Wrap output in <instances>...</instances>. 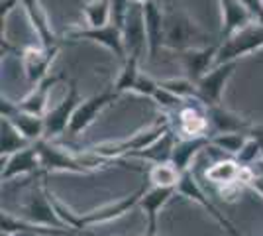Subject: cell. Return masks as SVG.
<instances>
[{
    "instance_id": "1",
    "label": "cell",
    "mask_w": 263,
    "mask_h": 236,
    "mask_svg": "<svg viewBox=\"0 0 263 236\" xmlns=\"http://www.w3.org/2000/svg\"><path fill=\"white\" fill-rule=\"evenodd\" d=\"M37 150H40V159H42V169L45 173H55V171H69V173H92L97 169H102L114 164L110 159L92 154L90 150H83L81 154L69 152L63 148L51 144V140H37Z\"/></svg>"
},
{
    "instance_id": "2",
    "label": "cell",
    "mask_w": 263,
    "mask_h": 236,
    "mask_svg": "<svg viewBox=\"0 0 263 236\" xmlns=\"http://www.w3.org/2000/svg\"><path fill=\"white\" fill-rule=\"evenodd\" d=\"M210 45L209 35L198 26L185 10L169 6L165 10V38L163 47L171 51H186L193 47H204Z\"/></svg>"
},
{
    "instance_id": "3",
    "label": "cell",
    "mask_w": 263,
    "mask_h": 236,
    "mask_svg": "<svg viewBox=\"0 0 263 236\" xmlns=\"http://www.w3.org/2000/svg\"><path fill=\"white\" fill-rule=\"evenodd\" d=\"M171 130V120L163 116L159 118L157 122H154L152 126H145L142 130L134 132L132 136L118 140V142H104V144H97V146H90L88 150L97 156L110 159V161H118L124 157H132L136 152L145 150L147 146H152L155 140H159L165 132Z\"/></svg>"
},
{
    "instance_id": "4",
    "label": "cell",
    "mask_w": 263,
    "mask_h": 236,
    "mask_svg": "<svg viewBox=\"0 0 263 236\" xmlns=\"http://www.w3.org/2000/svg\"><path fill=\"white\" fill-rule=\"evenodd\" d=\"M263 49V22H252L232 35L220 40L216 63L240 61L241 57L252 56Z\"/></svg>"
},
{
    "instance_id": "5",
    "label": "cell",
    "mask_w": 263,
    "mask_h": 236,
    "mask_svg": "<svg viewBox=\"0 0 263 236\" xmlns=\"http://www.w3.org/2000/svg\"><path fill=\"white\" fill-rule=\"evenodd\" d=\"M177 195H181V197H185V199H189V201L200 205V207H202V209H204V211H206V213H209L230 236H243L240 230L234 226V223H232L230 219H226V216L218 211V207L210 201L209 195H206L204 189L198 185V181L195 179V175H193L191 169L181 175V181H179V185H177Z\"/></svg>"
},
{
    "instance_id": "6",
    "label": "cell",
    "mask_w": 263,
    "mask_h": 236,
    "mask_svg": "<svg viewBox=\"0 0 263 236\" xmlns=\"http://www.w3.org/2000/svg\"><path fill=\"white\" fill-rule=\"evenodd\" d=\"M143 191H145V185L140 187L138 191H134L128 197H122L118 201L108 203V205H102L99 209H92L88 213H81L79 214V228L81 230H88L97 225H104V223H110V221H116L124 216L126 213H130L134 207L140 205V199H142Z\"/></svg>"
},
{
    "instance_id": "7",
    "label": "cell",
    "mask_w": 263,
    "mask_h": 236,
    "mask_svg": "<svg viewBox=\"0 0 263 236\" xmlns=\"http://www.w3.org/2000/svg\"><path fill=\"white\" fill-rule=\"evenodd\" d=\"M59 53V45H30L24 47L20 51V63H22V71L30 85H37L42 79L49 75V69L53 65L55 57Z\"/></svg>"
},
{
    "instance_id": "8",
    "label": "cell",
    "mask_w": 263,
    "mask_h": 236,
    "mask_svg": "<svg viewBox=\"0 0 263 236\" xmlns=\"http://www.w3.org/2000/svg\"><path fill=\"white\" fill-rule=\"evenodd\" d=\"M65 38L69 40H88V42H95L100 44L102 47H106L108 51H112L118 59H126V45H124V34H122V28H118L114 22L106 24V26H100V28H77V30H71L67 32Z\"/></svg>"
},
{
    "instance_id": "9",
    "label": "cell",
    "mask_w": 263,
    "mask_h": 236,
    "mask_svg": "<svg viewBox=\"0 0 263 236\" xmlns=\"http://www.w3.org/2000/svg\"><path fill=\"white\" fill-rule=\"evenodd\" d=\"M118 97H120V93L112 87V89L102 90L99 95H92L90 99L81 101L75 114H73V118H71L69 132H71V134H81V132H85L88 126L99 118V114L102 113L106 106H110Z\"/></svg>"
},
{
    "instance_id": "10",
    "label": "cell",
    "mask_w": 263,
    "mask_h": 236,
    "mask_svg": "<svg viewBox=\"0 0 263 236\" xmlns=\"http://www.w3.org/2000/svg\"><path fill=\"white\" fill-rule=\"evenodd\" d=\"M79 102H81V97H79L77 83H71L63 101L45 113V140H51L55 136L69 132V124H71V118L77 111Z\"/></svg>"
},
{
    "instance_id": "11",
    "label": "cell",
    "mask_w": 263,
    "mask_h": 236,
    "mask_svg": "<svg viewBox=\"0 0 263 236\" xmlns=\"http://www.w3.org/2000/svg\"><path fill=\"white\" fill-rule=\"evenodd\" d=\"M238 67V61H224V63H216L210 69L204 77L197 83L200 101L206 106L210 104H220L222 102V95L226 90V85L232 79L234 71Z\"/></svg>"
},
{
    "instance_id": "12",
    "label": "cell",
    "mask_w": 263,
    "mask_h": 236,
    "mask_svg": "<svg viewBox=\"0 0 263 236\" xmlns=\"http://www.w3.org/2000/svg\"><path fill=\"white\" fill-rule=\"evenodd\" d=\"M0 114L2 118H8L30 142H37L45 136V118L40 114L26 113L18 106V102H12L2 97L0 101Z\"/></svg>"
},
{
    "instance_id": "13",
    "label": "cell",
    "mask_w": 263,
    "mask_h": 236,
    "mask_svg": "<svg viewBox=\"0 0 263 236\" xmlns=\"http://www.w3.org/2000/svg\"><path fill=\"white\" fill-rule=\"evenodd\" d=\"M30 223H35V225H44V226H55V228H71L67 226L59 214L55 211L53 203L49 199V191L47 187H42V189H33L30 199L26 203V216ZM73 230V228H71ZM81 232V230H79Z\"/></svg>"
},
{
    "instance_id": "14",
    "label": "cell",
    "mask_w": 263,
    "mask_h": 236,
    "mask_svg": "<svg viewBox=\"0 0 263 236\" xmlns=\"http://www.w3.org/2000/svg\"><path fill=\"white\" fill-rule=\"evenodd\" d=\"M177 195L175 187H155L152 185L149 189H145L140 199V209L145 214V234L157 236V223H159V214L165 209V205L171 201Z\"/></svg>"
},
{
    "instance_id": "15",
    "label": "cell",
    "mask_w": 263,
    "mask_h": 236,
    "mask_svg": "<svg viewBox=\"0 0 263 236\" xmlns=\"http://www.w3.org/2000/svg\"><path fill=\"white\" fill-rule=\"evenodd\" d=\"M42 169V159H40V150L37 144L32 142L30 146L22 148L20 152L12 154L8 157H2V173H0V179L12 181L14 177H20V175H30Z\"/></svg>"
},
{
    "instance_id": "16",
    "label": "cell",
    "mask_w": 263,
    "mask_h": 236,
    "mask_svg": "<svg viewBox=\"0 0 263 236\" xmlns=\"http://www.w3.org/2000/svg\"><path fill=\"white\" fill-rule=\"evenodd\" d=\"M218 45L216 44L204 45V47H193V49H186L177 53L181 59V65L183 71L189 79H193L195 83H198L200 79L209 73L210 69L216 65V56H218Z\"/></svg>"
},
{
    "instance_id": "17",
    "label": "cell",
    "mask_w": 263,
    "mask_h": 236,
    "mask_svg": "<svg viewBox=\"0 0 263 236\" xmlns=\"http://www.w3.org/2000/svg\"><path fill=\"white\" fill-rule=\"evenodd\" d=\"M252 175L253 169L241 166L236 157L234 159H220L206 169V179L212 185H216L218 189L228 187V185H243L246 187V183Z\"/></svg>"
},
{
    "instance_id": "18",
    "label": "cell",
    "mask_w": 263,
    "mask_h": 236,
    "mask_svg": "<svg viewBox=\"0 0 263 236\" xmlns=\"http://www.w3.org/2000/svg\"><path fill=\"white\" fill-rule=\"evenodd\" d=\"M210 122V134H224V132H252L253 126L246 116L226 108L222 102L206 106Z\"/></svg>"
},
{
    "instance_id": "19",
    "label": "cell",
    "mask_w": 263,
    "mask_h": 236,
    "mask_svg": "<svg viewBox=\"0 0 263 236\" xmlns=\"http://www.w3.org/2000/svg\"><path fill=\"white\" fill-rule=\"evenodd\" d=\"M143 20H145V35H147V56L155 59L163 49L165 38V10H161L159 2L152 0L143 4Z\"/></svg>"
},
{
    "instance_id": "20",
    "label": "cell",
    "mask_w": 263,
    "mask_h": 236,
    "mask_svg": "<svg viewBox=\"0 0 263 236\" xmlns=\"http://www.w3.org/2000/svg\"><path fill=\"white\" fill-rule=\"evenodd\" d=\"M124 45H126V57L130 53L142 56L143 49H147V35H145V20H143L142 4H132L126 24L122 28Z\"/></svg>"
},
{
    "instance_id": "21",
    "label": "cell",
    "mask_w": 263,
    "mask_h": 236,
    "mask_svg": "<svg viewBox=\"0 0 263 236\" xmlns=\"http://www.w3.org/2000/svg\"><path fill=\"white\" fill-rule=\"evenodd\" d=\"M63 79V75H55V73H49L45 79H42L37 85H33V89L24 97L22 101L18 102V106L26 111V113L32 114H40V116H45L47 113V102H49V93L55 85Z\"/></svg>"
},
{
    "instance_id": "22",
    "label": "cell",
    "mask_w": 263,
    "mask_h": 236,
    "mask_svg": "<svg viewBox=\"0 0 263 236\" xmlns=\"http://www.w3.org/2000/svg\"><path fill=\"white\" fill-rule=\"evenodd\" d=\"M220 12H222V30H220V40L228 38L234 32L241 30L243 26L255 22L252 14L246 10L241 0H218Z\"/></svg>"
},
{
    "instance_id": "23",
    "label": "cell",
    "mask_w": 263,
    "mask_h": 236,
    "mask_svg": "<svg viewBox=\"0 0 263 236\" xmlns=\"http://www.w3.org/2000/svg\"><path fill=\"white\" fill-rule=\"evenodd\" d=\"M20 6L26 10V16H28V20L32 24L33 32L37 35L40 44L47 45V47L59 45V42H57V38H55V34H53V30H51V24H49L44 8H42V4H40V0H20Z\"/></svg>"
},
{
    "instance_id": "24",
    "label": "cell",
    "mask_w": 263,
    "mask_h": 236,
    "mask_svg": "<svg viewBox=\"0 0 263 236\" xmlns=\"http://www.w3.org/2000/svg\"><path fill=\"white\" fill-rule=\"evenodd\" d=\"M210 146V136H198V138H181L175 142L173 154H171V161L175 164V168L185 173L191 169L193 159Z\"/></svg>"
},
{
    "instance_id": "25",
    "label": "cell",
    "mask_w": 263,
    "mask_h": 236,
    "mask_svg": "<svg viewBox=\"0 0 263 236\" xmlns=\"http://www.w3.org/2000/svg\"><path fill=\"white\" fill-rule=\"evenodd\" d=\"M175 134L169 130L165 132L159 140H155L152 146H147L145 150L136 152L132 157H138V159H145L149 164H163V161H171V154H173V148H175Z\"/></svg>"
},
{
    "instance_id": "26",
    "label": "cell",
    "mask_w": 263,
    "mask_h": 236,
    "mask_svg": "<svg viewBox=\"0 0 263 236\" xmlns=\"http://www.w3.org/2000/svg\"><path fill=\"white\" fill-rule=\"evenodd\" d=\"M0 154L2 157H8L16 152H20L22 148L30 146L32 142L26 138V136L14 126V124L8 120V118H2V124H0Z\"/></svg>"
},
{
    "instance_id": "27",
    "label": "cell",
    "mask_w": 263,
    "mask_h": 236,
    "mask_svg": "<svg viewBox=\"0 0 263 236\" xmlns=\"http://www.w3.org/2000/svg\"><path fill=\"white\" fill-rule=\"evenodd\" d=\"M181 171L175 168L173 161H163V164H154L149 171H147V179H149V185H155V187H175L181 181Z\"/></svg>"
},
{
    "instance_id": "28",
    "label": "cell",
    "mask_w": 263,
    "mask_h": 236,
    "mask_svg": "<svg viewBox=\"0 0 263 236\" xmlns=\"http://www.w3.org/2000/svg\"><path fill=\"white\" fill-rule=\"evenodd\" d=\"M85 20L90 28H100L112 22V0H90L85 4Z\"/></svg>"
},
{
    "instance_id": "29",
    "label": "cell",
    "mask_w": 263,
    "mask_h": 236,
    "mask_svg": "<svg viewBox=\"0 0 263 236\" xmlns=\"http://www.w3.org/2000/svg\"><path fill=\"white\" fill-rule=\"evenodd\" d=\"M140 59H142V56H136V53H130V56L124 59L120 75H118L116 83H114V89L118 90L120 95L122 93H130V90L134 89L136 79L142 73V71H140Z\"/></svg>"
},
{
    "instance_id": "30",
    "label": "cell",
    "mask_w": 263,
    "mask_h": 236,
    "mask_svg": "<svg viewBox=\"0 0 263 236\" xmlns=\"http://www.w3.org/2000/svg\"><path fill=\"white\" fill-rule=\"evenodd\" d=\"M252 132H224V134L210 136V146L218 148L220 152H226L230 156H238L243 144L248 142Z\"/></svg>"
},
{
    "instance_id": "31",
    "label": "cell",
    "mask_w": 263,
    "mask_h": 236,
    "mask_svg": "<svg viewBox=\"0 0 263 236\" xmlns=\"http://www.w3.org/2000/svg\"><path fill=\"white\" fill-rule=\"evenodd\" d=\"M159 85L163 89L171 90L173 95H177L179 99L183 101H200V95H198V87L193 79L185 77H171L159 81Z\"/></svg>"
},
{
    "instance_id": "32",
    "label": "cell",
    "mask_w": 263,
    "mask_h": 236,
    "mask_svg": "<svg viewBox=\"0 0 263 236\" xmlns=\"http://www.w3.org/2000/svg\"><path fill=\"white\" fill-rule=\"evenodd\" d=\"M236 159L240 161L241 166H246V168H252L253 164L261 161V159H263V144H261V140H259L257 136L250 134L248 142L243 144V148L240 150V154L236 156Z\"/></svg>"
},
{
    "instance_id": "33",
    "label": "cell",
    "mask_w": 263,
    "mask_h": 236,
    "mask_svg": "<svg viewBox=\"0 0 263 236\" xmlns=\"http://www.w3.org/2000/svg\"><path fill=\"white\" fill-rule=\"evenodd\" d=\"M157 89H159V81H155L154 77H149L147 73H140V75H138V79H136V85H134L132 93L152 99Z\"/></svg>"
},
{
    "instance_id": "34",
    "label": "cell",
    "mask_w": 263,
    "mask_h": 236,
    "mask_svg": "<svg viewBox=\"0 0 263 236\" xmlns=\"http://www.w3.org/2000/svg\"><path fill=\"white\" fill-rule=\"evenodd\" d=\"M132 4H134L132 0H112V22L118 28H124Z\"/></svg>"
},
{
    "instance_id": "35",
    "label": "cell",
    "mask_w": 263,
    "mask_h": 236,
    "mask_svg": "<svg viewBox=\"0 0 263 236\" xmlns=\"http://www.w3.org/2000/svg\"><path fill=\"white\" fill-rule=\"evenodd\" d=\"M241 4L252 14L255 22H263V0H241Z\"/></svg>"
},
{
    "instance_id": "36",
    "label": "cell",
    "mask_w": 263,
    "mask_h": 236,
    "mask_svg": "<svg viewBox=\"0 0 263 236\" xmlns=\"http://www.w3.org/2000/svg\"><path fill=\"white\" fill-rule=\"evenodd\" d=\"M246 187L252 189L253 193H257L263 199V173H255V171H253V175L248 179V183H246Z\"/></svg>"
},
{
    "instance_id": "37",
    "label": "cell",
    "mask_w": 263,
    "mask_h": 236,
    "mask_svg": "<svg viewBox=\"0 0 263 236\" xmlns=\"http://www.w3.org/2000/svg\"><path fill=\"white\" fill-rule=\"evenodd\" d=\"M12 236H44V234L33 232V230H20V232H16V234H12Z\"/></svg>"
},
{
    "instance_id": "38",
    "label": "cell",
    "mask_w": 263,
    "mask_h": 236,
    "mask_svg": "<svg viewBox=\"0 0 263 236\" xmlns=\"http://www.w3.org/2000/svg\"><path fill=\"white\" fill-rule=\"evenodd\" d=\"M132 2H136V4H147V2H152V0H132Z\"/></svg>"
},
{
    "instance_id": "39",
    "label": "cell",
    "mask_w": 263,
    "mask_h": 236,
    "mask_svg": "<svg viewBox=\"0 0 263 236\" xmlns=\"http://www.w3.org/2000/svg\"><path fill=\"white\" fill-rule=\"evenodd\" d=\"M2 236H12V234H4V232H2Z\"/></svg>"
},
{
    "instance_id": "40",
    "label": "cell",
    "mask_w": 263,
    "mask_h": 236,
    "mask_svg": "<svg viewBox=\"0 0 263 236\" xmlns=\"http://www.w3.org/2000/svg\"><path fill=\"white\" fill-rule=\"evenodd\" d=\"M143 236H147V234H143Z\"/></svg>"
}]
</instances>
